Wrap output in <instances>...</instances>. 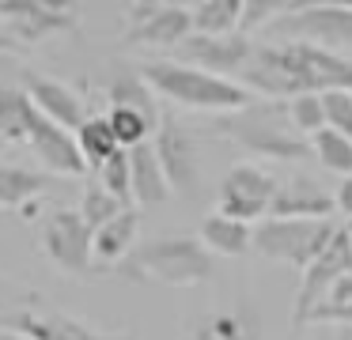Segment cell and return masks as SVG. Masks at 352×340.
<instances>
[{
	"mask_svg": "<svg viewBox=\"0 0 352 340\" xmlns=\"http://www.w3.org/2000/svg\"><path fill=\"white\" fill-rule=\"evenodd\" d=\"M239 80H243L239 83L243 91H258V95L273 98V102H288L296 95L352 91V57L329 53L311 42L254 45Z\"/></svg>",
	"mask_w": 352,
	"mask_h": 340,
	"instance_id": "cell-1",
	"label": "cell"
},
{
	"mask_svg": "<svg viewBox=\"0 0 352 340\" xmlns=\"http://www.w3.org/2000/svg\"><path fill=\"white\" fill-rule=\"evenodd\" d=\"M114 272L125 280H137V284L182 287L186 291V287H197L212 276V253L193 234H163V238L137 246Z\"/></svg>",
	"mask_w": 352,
	"mask_h": 340,
	"instance_id": "cell-2",
	"label": "cell"
},
{
	"mask_svg": "<svg viewBox=\"0 0 352 340\" xmlns=\"http://www.w3.org/2000/svg\"><path fill=\"white\" fill-rule=\"evenodd\" d=\"M212 125H216V133L235 140L239 148L254 151L261 159H273V163H296V159L311 155V144L292 128L284 102H273V98H265V102H246L243 110L223 113Z\"/></svg>",
	"mask_w": 352,
	"mask_h": 340,
	"instance_id": "cell-3",
	"label": "cell"
},
{
	"mask_svg": "<svg viewBox=\"0 0 352 340\" xmlns=\"http://www.w3.org/2000/svg\"><path fill=\"white\" fill-rule=\"evenodd\" d=\"M140 80L152 91H160L163 98H170V102L197 113H212V117H223V113L243 110L246 102H254L250 91H243L235 80L208 76L201 68L182 65V60H148L140 68Z\"/></svg>",
	"mask_w": 352,
	"mask_h": 340,
	"instance_id": "cell-4",
	"label": "cell"
},
{
	"mask_svg": "<svg viewBox=\"0 0 352 340\" xmlns=\"http://www.w3.org/2000/svg\"><path fill=\"white\" fill-rule=\"evenodd\" d=\"M333 234V219H261L254 227L250 249L261 253L265 261H284L303 272L329 246Z\"/></svg>",
	"mask_w": 352,
	"mask_h": 340,
	"instance_id": "cell-5",
	"label": "cell"
},
{
	"mask_svg": "<svg viewBox=\"0 0 352 340\" xmlns=\"http://www.w3.org/2000/svg\"><path fill=\"white\" fill-rule=\"evenodd\" d=\"M273 34L284 42H311L329 53L352 49V4H296L284 8L273 23Z\"/></svg>",
	"mask_w": 352,
	"mask_h": 340,
	"instance_id": "cell-6",
	"label": "cell"
},
{
	"mask_svg": "<svg viewBox=\"0 0 352 340\" xmlns=\"http://www.w3.org/2000/svg\"><path fill=\"white\" fill-rule=\"evenodd\" d=\"M344 272H352V242H349V234H344V227H341V231L329 238V246L303 269L296 302H292V329H296V332L303 329L307 317L314 314V306L326 299L329 287H333Z\"/></svg>",
	"mask_w": 352,
	"mask_h": 340,
	"instance_id": "cell-7",
	"label": "cell"
},
{
	"mask_svg": "<svg viewBox=\"0 0 352 340\" xmlns=\"http://www.w3.org/2000/svg\"><path fill=\"white\" fill-rule=\"evenodd\" d=\"M276 181L265 166L258 163H235L220 181V216L239 219V223L250 227L254 219L269 216V204H273Z\"/></svg>",
	"mask_w": 352,
	"mask_h": 340,
	"instance_id": "cell-8",
	"label": "cell"
},
{
	"mask_svg": "<svg viewBox=\"0 0 352 340\" xmlns=\"http://www.w3.org/2000/svg\"><path fill=\"white\" fill-rule=\"evenodd\" d=\"M42 249L61 272L72 276H87L91 264V227L80 219L76 208H61L46 219L42 227Z\"/></svg>",
	"mask_w": 352,
	"mask_h": 340,
	"instance_id": "cell-9",
	"label": "cell"
},
{
	"mask_svg": "<svg viewBox=\"0 0 352 340\" xmlns=\"http://www.w3.org/2000/svg\"><path fill=\"white\" fill-rule=\"evenodd\" d=\"M0 329H12L27 340H133V337H110L91 325H84L80 317L61 314V310L46 306H16L0 310Z\"/></svg>",
	"mask_w": 352,
	"mask_h": 340,
	"instance_id": "cell-10",
	"label": "cell"
},
{
	"mask_svg": "<svg viewBox=\"0 0 352 340\" xmlns=\"http://www.w3.org/2000/svg\"><path fill=\"white\" fill-rule=\"evenodd\" d=\"M152 151L160 159V170L170 189H178V193L197 189V148H193V136L175 117H160Z\"/></svg>",
	"mask_w": 352,
	"mask_h": 340,
	"instance_id": "cell-11",
	"label": "cell"
},
{
	"mask_svg": "<svg viewBox=\"0 0 352 340\" xmlns=\"http://www.w3.org/2000/svg\"><path fill=\"white\" fill-rule=\"evenodd\" d=\"M178 49H182V65L201 68V72H208V76H220V80H231V76H239L243 65L250 60L254 42L246 34H220V38L190 34Z\"/></svg>",
	"mask_w": 352,
	"mask_h": 340,
	"instance_id": "cell-12",
	"label": "cell"
},
{
	"mask_svg": "<svg viewBox=\"0 0 352 340\" xmlns=\"http://www.w3.org/2000/svg\"><path fill=\"white\" fill-rule=\"evenodd\" d=\"M129 42L133 45H182L193 34L190 8L182 4H133L129 8Z\"/></svg>",
	"mask_w": 352,
	"mask_h": 340,
	"instance_id": "cell-13",
	"label": "cell"
},
{
	"mask_svg": "<svg viewBox=\"0 0 352 340\" xmlns=\"http://www.w3.org/2000/svg\"><path fill=\"white\" fill-rule=\"evenodd\" d=\"M0 19H4V30L16 38V45L76 27L69 8L46 4V0H0Z\"/></svg>",
	"mask_w": 352,
	"mask_h": 340,
	"instance_id": "cell-14",
	"label": "cell"
},
{
	"mask_svg": "<svg viewBox=\"0 0 352 340\" xmlns=\"http://www.w3.org/2000/svg\"><path fill=\"white\" fill-rule=\"evenodd\" d=\"M27 144H31L34 155L42 159V166L50 170V178H54V174H69V178L87 174L84 159H80V148H76V136H72L69 128L46 121L38 110H34V121H31V133H27Z\"/></svg>",
	"mask_w": 352,
	"mask_h": 340,
	"instance_id": "cell-15",
	"label": "cell"
},
{
	"mask_svg": "<svg viewBox=\"0 0 352 340\" xmlns=\"http://www.w3.org/2000/svg\"><path fill=\"white\" fill-rule=\"evenodd\" d=\"M333 208V193H326L314 178L299 174V178H288L284 185H276L265 219H329Z\"/></svg>",
	"mask_w": 352,
	"mask_h": 340,
	"instance_id": "cell-16",
	"label": "cell"
},
{
	"mask_svg": "<svg viewBox=\"0 0 352 340\" xmlns=\"http://www.w3.org/2000/svg\"><path fill=\"white\" fill-rule=\"evenodd\" d=\"M27 98H31V106H34V110H38L46 121L69 128V133H76V128L87 121L84 98H80L76 91L69 87V83H61V80H50V76H31Z\"/></svg>",
	"mask_w": 352,
	"mask_h": 340,
	"instance_id": "cell-17",
	"label": "cell"
},
{
	"mask_svg": "<svg viewBox=\"0 0 352 340\" xmlns=\"http://www.w3.org/2000/svg\"><path fill=\"white\" fill-rule=\"evenodd\" d=\"M137 231H140V212L137 208L118 212L110 223H102L99 231L91 234V264L95 269H118V264L133 253Z\"/></svg>",
	"mask_w": 352,
	"mask_h": 340,
	"instance_id": "cell-18",
	"label": "cell"
},
{
	"mask_svg": "<svg viewBox=\"0 0 352 340\" xmlns=\"http://www.w3.org/2000/svg\"><path fill=\"white\" fill-rule=\"evenodd\" d=\"M129 193H133V208H160L167 204L170 185L160 170V159H155L152 144H137L129 148Z\"/></svg>",
	"mask_w": 352,
	"mask_h": 340,
	"instance_id": "cell-19",
	"label": "cell"
},
{
	"mask_svg": "<svg viewBox=\"0 0 352 340\" xmlns=\"http://www.w3.org/2000/svg\"><path fill=\"white\" fill-rule=\"evenodd\" d=\"M250 238H254V227L239 223V219H228V216H205L201 219V234L197 242L208 249V253H220V257H243L250 249Z\"/></svg>",
	"mask_w": 352,
	"mask_h": 340,
	"instance_id": "cell-20",
	"label": "cell"
},
{
	"mask_svg": "<svg viewBox=\"0 0 352 340\" xmlns=\"http://www.w3.org/2000/svg\"><path fill=\"white\" fill-rule=\"evenodd\" d=\"M54 185L46 170H27L16 163H0V208H31L42 189Z\"/></svg>",
	"mask_w": 352,
	"mask_h": 340,
	"instance_id": "cell-21",
	"label": "cell"
},
{
	"mask_svg": "<svg viewBox=\"0 0 352 340\" xmlns=\"http://www.w3.org/2000/svg\"><path fill=\"white\" fill-rule=\"evenodd\" d=\"M193 34L201 38H220V34H239L243 19V0H201L190 8Z\"/></svg>",
	"mask_w": 352,
	"mask_h": 340,
	"instance_id": "cell-22",
	"label": "cell"
},
{
	"mask_svg": "<svg viewBox=\"0 0 352 340\" xmlns=\"http://www.w3.org/2000/svg\"><path fill=\"white\" fill-rule=\"evenodd\" d=\"M31 121H34V106L27 98V91L0 87V144H8V140L27 144Z\"/></svg>",
	"mask_w": 352,
	"mask_h": 340,
	"instance_id": "cell-23",
	"label": "cell"
},
{
	"mask_svg": "<svg viewBox=\"0 0 352 340\" xmlns=\"http://www.w3.org/2000/svg\"><path fill=\"white\" fill-rule=\"evenodd\" d=\"M72 136H76L80 159H84L87 170H99V166L118 151V140H114V133H110V121L107 117H87Z\"/></svg>",
	"mask_w": 352,
	"mask_h": 340,
	"instance_id": "cell-24",
	"label": "cell"
},
{
	"mask_svg": "<svg viewBox=\"0 0 352 340\" xmlns=\"http://www.w3.org/2000/svg\"><path fill=\"white\" fill-rule=\"evenodd\" d=\"M107 98H110V110H140V113H148V117L160 121L152 87H148L140 76H118V80H110Z\"/></svg>",
	"mask_w": 352,
	"mask_h": 340,
	"instance_id": "cell-25",
	"label": "cell"
},
{
	"mask_svg": "<svg viewBox=\"0 0 352 340\" xmlns=\"http://www.w3.org/2000/svg\"><path fill=\"white\" fill-rule=\"evenodd\" d=\"M307 144H311V151L318 155V163L326 166V170L341 174V178H352V140H344L333 128H322V133L311 136Z\"/></svg>",
	"mask_w": 352,
	"mask_h": 340,
	"instance_id": "cell-26",
	"label": "cell"
},
{
	"mask_svg": "<svg viewBox=\"0 0 352 340\" xmlns=\"http://www.w3.org/2000/svg\"><path fill=\"white\" fill-rule=\"evenodd\" d=\"M110 121V133H114L118 148H137V144H148V136H152V128L160 125L155 117H148V113L140 110H110L107 113Z\"/></svg>",
	"mask_w": 352,
	"mask_h": 340,
	"instance_id": "cell-27",
	"label": "cell"
},
{
	"mask_svg": "<svg viewBox=\"0 0 352 340\" xmlns=\"http://www.w3.org/2000/svg\"><path fill=\"white\" fill-rule=\"evenodd\" d=\"M76 212H80V219H84V223L91 227V234H95L102 223H110L118 212H125V204L114 201V196H110L102 185H87L84 196H80V208Z\"/></svg>",
	"mask_w": 352,
	"mask_h": 340,
	"instance_id": "cell-28",
	"label": "cell"
},
{
	"mask_svg": "<svg viewBox=\"0 0 352 340\" xmlns=\"http://www.w3.org/2000/svg\"><path fill=\"white\" fill-rule=\"evenodd\" d=\"M311 321H352V272H344V276L329 287V295L314 306V314L307 317V325Z\"/></svg>",
	"mask_w": 352,
	"mask_h": 340,
	"instance_id": "cell-29",
	"label": "cell"
},
{
	"mask_svg": "<svg viewBox=\"0 0 352 340\" xmlns=\"http://www.w3.org/2000/svg\"><path fill=\"white\" fill-rule=\"evenodd\" d=\"M284 110H288V121L299 136H318L326 128V113H322L318 95H296L284 102Z\"/></svg>",
	"mask_w": 352,
	"mask_h": 340,
	"instance_id": "cell-30",
	"label": "cell"
},
{
	"mask_svg": "<svg viewBox=\"0 0 352 340\" xmlns=\"http://www.w3.org/2000/svg\"><path fill=\"white\" fill-rule=\"evenodd\" d=\"M99 178H102V189H107L114 201H122L125 208H133V193H129V151L118 148L114 155L99 166Z\"/></svg>",
	"mask_w": 352,
	"mask_h": 340,
	"instance_id": "cell-31",
	"label": "cell"
},
{
	"mask_svg": "<svg viewBox=\"0 0 352 340\" xmlns=\"http://www.w3.org/2000/svg\"><path fill=\"white\" fill-rule=\"evenodd\" d=\"M197 340H258V325L239 314H216L205 321Z\"/></svg>",
	"mask_w": 352,
	"mask_h": 340,
	"instance_id": "cell-32",
	"label": "cell"
},
{
	"mask_svg": "<svg viewBox=\"0 0 352 340\" xmlns=\"http://www.w3.org/2000/svg\"><path fill=\"white\" fill-rule=\"evenodd\" d=\"M318 98H322V113H326V128L352 140V91H326Z\"/></svg>",
	"mask_w": 352,
	"mask_h": 340,
	"instance_id": "cell-33",
	"label": "cell"
},
{
	"mask_svg": "<svg viewBox=\"0 0 352 340\" xmlns=\"http://www.w3.org/2000/svg\"><path fill=\"white\" fill-rule=\"evenodd\" d=\"M284 12V4H273V0H243V19H239V34H250V30L273 23L276 15Z\"/></svg>",
	"mask_w": 352,
	"mask_h": 340,
	"instance_id": "cell-34",
	"label": "cell"
},
{
	"mask_svg": "<svg viewBox=\"0 0 352 340\" xmlns=\"http://www.w3.org/2000/svg\"><path fill=\"white\" fill-rule=\"evenodd\" d=\"M333 204L352 219V178H344V181H341V189H337V201H333Z\"/></svg>",
	"mask_w": 352,
	"mask_h": 340,
	"instance_id": "cell-35",
	"label": "cell"
},
{
	"mask_svg": "<svg viewBox=\"0 0 352 340\" xmlns=\"http://www.w3.org/2000/svg\"><path fill=\"white\" fill-rule=\"evenodd\" d=\"M4 49H16V38H12L8 30L0 27V53H4Z\"/></svg>",
	"mask_w": 352,
	"mask_h": 340,
	"instance_id": "cell-36",
	"label": "cell"
},
{
	"mask_svg": "<svg viewBox=\"0 0 352 340\" xmlns=\"http://www.w3.org/2000/svg\"><path fill=\"white\" fill-rule=\"evenodd\" d=\"M0 340H27V337H19V332H12V329H0Z\"/></svg>",
	"mask_w": 352,
	"mask_h": 340,
	"instance_id": "cell-37",
	"label": "cell"
},
{
	"mask_svg": "<svg viewBox=\"0 0 352 340\" xmlns=\"http://www.w3.org/2000/svg\"><path fill=\"white\" fill-rule=\"evenodd\" d=\"M341 340H352V337H349V332H344V337H341Z\"/></svg>",
	"mask_w": 352,
	"mask_h": 340,
	"instance_id": "cell-38",
	"label": "cell"
},
{
	"mask_svg": "<svg viewBox=\"0 0 352 340\" xmlns=\"http://www.w3.org/2000/svg\"><path fill=\"white\" fill-rule=\"evenodd\" d=\"M0 151H4V144H0Z\"/></svg>",
	"mask_w": 352,
	"mask_h": 340,
	"instance_id": "cell-39",
	"label": "cell"
}]
</instances>
